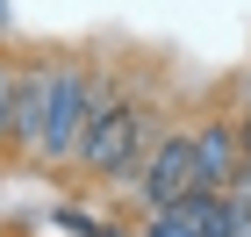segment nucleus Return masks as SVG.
<instances>
[{
    "instance_id": "nucleus-8",
    "label": "nucleus",
    "mask_w": 251,
    "mask_h": 237,
    "mask_svg": "<svg viewBox=\"0 0 251 237\" xmlns=\"http://www.w3.org/2000/svg\"><path fill=\"white\" fill-rule=\"evenodd\" d=\"M0 29H7V7H0Z\"/></svg>"
},
{
    "instance_id": "nucleus-6",
    "label": "nucleus",
    "mask_w": 251,
    "mask_h": 237,
    "mask_svg": "<svg viewBox=\"0 0 251 237\" xmlns=\"http://www.w3.org/2000/svg\"><path fill=\"white\" fill-rule=\"evenodd\" d=\"M230 201H237V216L251 223V165H244V173H237V187H230Z\"/></svg>"
},
{
    "instance_id": "nucleus-5",
    "label": "nucleus",
    "mask_w": 251,
    "mask_h": 237,
    "mask_svg": "<svg viewBox=\"0 0 251 237\" xmlns=\"http://www.w3.org/2000/svg\"><path fill=\"white\" fill-rule=\"evenodd\" d=\"M187 137H194V165H201V194L237 187V173H244V122L215 115V122H201V130H187Z\"/></svg>"
},
{
    "instance_id": "nucleus-9",
    "label": "nucleus",
    "mask_w": 251,
    "mask_h": 237,
    "mask_svg": "<svg viewBox=\"0 0 251 237\" xmlns=\"http://www.w3.org/2000/svg\"><path fill=\"white\" fill-rule=\"evenodd\" d=\"M0 72H7V65H0Z\"/></svg>"
},
{
    "instance_id": "nucleus-1",
    "label": "nucleus",
    "mask_w": 251,
    "mask_h": 237,
    "mask_svg": "<svg viewBox=\"0 0 251 237\" xmlns=\"http://www.w3.org/2000/svg\"><path fill=\"white\" fill-rule=\"evenodd\" d=\"M151 115L136 108V101H100V108H86V130H79V165L94 180H115V173H129L136 158L151 151Z\"/></svg>"
},
{
    "instance_id": "nucleus-2",
    "label": "nucleus",
    "mask_w": 251,
    "mask_h": 237,
    "mask_svg": "<svg viewBox=\"0 0 251 237\" xmlns=\"http://www.w3.org/2000/svg\"><path fill=\"white\" fill-rule=\"evenodd\" d=\"M86 108H94V79H86V65H50V72H43L36 158H72V151H79V130H86Z\"/></svg>"
},
{
    "instance_id": "nucleus-4",
    "label": "nucleus",
    "mask_w": 251,
    "mask_h": 237,
    "mask_svg": "<svg viewBox=\"0 0 251 237\" xmlns=\"http://www.w3.org/2000/svg\"><path fill=\"white\" fill-rule=\"evenodd\" d=\"M151 237H251V223L237 216L230 194H187L151 216Z\"/></svg>"
},
{
    "instance_id": "nucleus-3",
    "label": "nucleus",
    "mask_w": 251,
    "mask_h": 237,
    "mask_svg": "<svg viewBox=\"0 0 251 237\" xmlns=\"http://www.w3.org/2000/svg\"><path fill=\"white\" fill-rule=\"evenodd\" d=\"M144 209H173V201H187V194H201V165H194V137L187 130H173V137H158L151 151H144Z\"/></svg>"
},
{
    "instance_id": "nucleus-7",
    "label": "nucleus",
    "mask_w": 251,
    "mask_h": 237,
    "mask_svg": "<svg viewBox=\"0 0 251 237\" xmlns=\"http://www.w3.org/2000/svg\"><path fill=\"white\" fill-rule=\"evenodd\" d=\"M244 165H251V122H244Z\"/></svg>"
}]
</instances>
